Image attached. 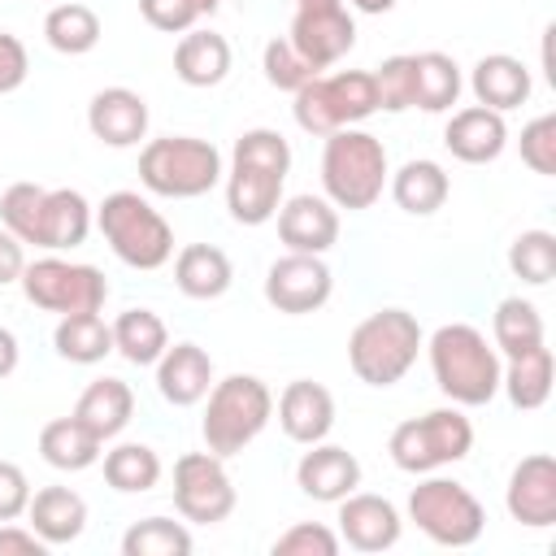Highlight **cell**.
I'll list each match as a JSON object with an SVG mask.
<instances>
[{
	"mask_svg": "<svg viewBox=\"0 0 556 556\" xmlns=\"http://www.w3.org/2000/svg\"><path fill=\"white\" fill-rule=\"evenodd\" d=\"M430 374L434 387L460 404V408H478L491 404L500 391V352L486 343V334L469 321H447L430 334Z\"/></svg>",
	"mask_w": 556,
	"mask_h": 556,
	"instance_id": "obj_1",
	"label": "cell"
},
{
	"mask_svg": "<svg viewBox=\"0 0 556 556\" xmlns=\"http://www.w3.org/2000/svg\"><path fill=\"white\" fill-rule=\"evenodd\" d=\"M387 148L378 135L361 130V126H343L334 135H326V148H321V187H326V200L334 208H348V213H361V208H374V200L382 195L387 187Z\"/></svg>",
	"mask_w": 556,
	"mask_h": 556,
	"instance_id": "obj_2",
	"label": "cell"
},
{
	"mask_svg": "<svg viewBox=\"0 0 556 556\" xmlns=\"http://www.w3.org/2000/svg\"><path fill=\"white\" fill-rule=\"evenodd\" d=\"M421 352V326L408 308H378L348 334V365L365 387H395Z\"/></svg>",
	"mask_w": 556,
	"mask_h": 556,
	"instance_id": "obj_3",
	"label": "cell"
},
{
	"mask_svg": "<svg viewBox=\"0 0 556 556\" xmlns=\"http://www.w3.org/2000/svg\"><path fill=\"white\" fill-rule=\"evenodd\" d=\"M274 417V391L256 378V374H230L222 382L208 387V404H204V447L213 456H235L243 452Z\"/></svg>",
	"mask_w": 556,
	"mask_h": 556,
	"instance_id": "obj_4",
	"label": "cell"
},
{
	"mask_svg": "<svg viewBox=\"0 0 556 556\" xmlns=\"http://www.w3.org/2000/svg\"><path fill=\"white\" fill-rule=\"evenodd\" d=\"M139 182L165 200H195L222 182V152L195 135H165L143 143Z\"/></svg>",
	"mask_w": 556,
	"mask_h": 556,
	"instance_id": "obj_5",
	"label": "cell"
},
{
	"mask_svg": "<svg viewBox=\"0 0 556 556\" xmlns=\"http://www.w3.org/2000/svg\"><path fill=\"white\" fill-rule=\"evenodd\" d=\"M96 226L113 256L130 269H161L174 256V230L169 222L139 195V191H113L96 208Z\"/></svg>",
	"mask_w": 556,
	"mask_h": 556,
	"instance_id": "obj_6",
	"label": "cell"
},
{
	"mask_svg": "<svg viewBox=\"0 0 556 556\" xmlns=\"http://www.w3.org/2000/svg\"><path fill=\"white\" fill-rule=\"evenodd\" d=\"M295 126L308 135H334L343 126H356L378 113V87L374 70H339V74H313L300 91H291Z\"/></svg>",
	"mask_w": 556,
	"mask_h": 556,
	"instance_id": "obj_7",
	"label": "cell"
},
{
	"mask_svg": "<svg viewBox=\"0 0 556 556\" xmlns=\"http://www.w3.org/2000/svg\"><path fill=\"white\" fill-rule=\"evenodd\" d=\"M469 447H473V426L460 413V404L430 408L426 417H408L387 439V452H391L395 469H404V473H434L443 465L465 460Z\"/></svg>",
	"mask_w": 556,
	"mask_h": 556,
	"instance_id": "obj_8",
	"label": "cell"
},
{
	"mask_svg": "<svg viewBox=\"0 0 556 556\" xmlns=\"http://www.w3.org/2000/svg\"><path fill=\"white\" fill-rule=\"evenodd\" d=\"M408 517L439 547H469L482 539L486 508L456 478H426L408 491Z\"/></svg>",
	"mask_w": 556,
	"mask_h": 556,
	"instance_id": "obj_9",
	"label": "cell"
},
{
	"mask_svg": "<svg viewBox=\"0 0 556 556\" xmlns=\"http://www.w3.org/2000/svg\"><path fill=\"white\" fill-rule=\"evenodd\" d=\"M22 295L43 313H100L109 300V282L96 265H74L61 256H39L22 269Z\"/></svg>",
	"mask_w": 556,
	"mask_h": 556,
	"instance_id": "obj_10",
	"label": "cell"
},
{
	"mask_svg": "<svg viewBox=\"0 0 556 556\" xmlns=\"http://www.w3.org/2000/svg\"><path fill=\"white\" fill-rule=\"evenodd\" d=\"M174 508L195 526H217L235 513V482L213 452H187L174 460Z\"/></svg>",
	"mask_w": 556,
	"mask_h": 556,
	"instance_id": "obj_11",
	"label": "cell"
},
{
	"mask_svg": "<svg viewBox=\"0 0 556 556\" xmlns=\"http://www.w3.org/2000/svg\"><path fill=\"white\" fill-rule=\"evenodd\" d=\"M334 291V274L313 252H287L265 269V300L278 313H317Z\"/></svg>",
	"mask_w": 556,
	"mask_h": 556,
	"instance_id": "obj_12",
	"label": "cell"
},
{
	"mask_svg": "<svg viewBox=\"0 0 556 556\" xmlns=\"http://www.w3.org/2000/svg\"><path fill=\"white\" fill-rule=\"evenodd\" d=\"M287 39L308 61V70L321 74V70H330L334 61H343L356 48V22L343 9V0L339 4H321V9H295Z\"/></svg>",
	"mask_w": 556,
	"mask_h": 556,
	"instance_id": "obj_13",
	"label": "cell"
},
{
	"mask_svg": "<svg viewBox=\"0 0 556 556\" xmlns=\"http://www.w3.org/2000/svg\"><path fill=\"white\" fill-rule=\"evenodd\" d=\"M504 504H508V517L530 530L556 526V460L547 452L521 456L508 473Z\"/></svg>",
	"mask_w": 556,
	"mask_h": 556,
	"instance_id": "obj_14",
	"label": "cell"
},
{
	"mask_svg": "<svg viewBox=\"0 0 556 556\" xmlns=\"http://www.w3.org/2000/svg\"><path fill=\"white\" fill-rule=\"evenodd\" d=\"M400 508L382 495L369 491H352L339 500V539L356 552H387L400 543Z\"/></svg>",
	"mask_w": 556,
	"mask_h": 556,
	"instance_id": "obj_15",
	"label": "cell"
},
{
	"mask_svg": "<svg viewBox=\"0 0 556 556\" xmlns=\"http://www.w3.org/2000/svg\"><path fill=\"white\" fill-rule=\"evenodd\" d=\"M278 239L287 252H330L339 243V213L326 195H291L278 204Z\"/></svg>",
	"mask_w": 556,
	"mask_h": 556,
	"instance_id": "obj_16",
	"label": "cell"
},
{
	"mask_svg": "<svg viewBox=\"0 0 556 556\" xmlns=\"http://www.w3.org/2000/svg\"><path fill=\"white\" fill-rule=\"evenodd\" d=\"M295 482L317 504H339L361 486V460L339 443H308V452L295 465Z\"/></svg>",
	"mask_w": 556,
	"mask_h": 556,
	"instance_id": "obj_17",
	"label": "cell"
},
{
	"mask_svg": "<svg viewBox=\"0 0 556 556\" xmlns=\"http://www.w3.org/2000/svg\"><path fill=\"white\" fill-rule=\"evenodd\" d=\"M87 126L109 148H135L148 135V100L130 87H104L87 104Z\"/></svg>",
	"mask_w": 556,
	"mask_h": 556,
	"instance_id": "obj_18",
	"label": "cell"
},
{
	"mask_svg": "<svg viewBox=\"0 0 556 556\" xmlns=\"http://www.w3.org/2000/svg\"><path fill=\"white\" fill-rule=\"evenodd\" d=\"M278 426L291 443H321L334 426V395L313 378L287 382L278 395Z\"/></svg>",
	"mask_w": 556,
	"mask_h": 556,
	"instance_id": "obj_19",
	"label": "cell"
},
{
	"mask_svg": "<svg viewBox=\"0 0 556 556\" xmlns=\"http://www.w3.org/2000/svg\"><path fill=\"white\" fill-rule=\"evenodd\" d=\"M443 143L456 161L465 165H486L504 152L508 143V126H504V113L486 109V104H469V109H456L447 130H443Z\"/></svg>",
	"mask_w": 556,
	"mask_h": 556,
	"instance_id": "obj_20",
	"label": "cell"
},
{
	"mask_svg": "<svg viewBox=\"0 0 556 556\" xmlns=\"http://www.w3.org/2000/svg\"><path fill=\"white\" fill-rule=\"evenodd\" d=\"M213 387V361L200 343H174L156 361V391L174 408H191L208 395Z\"/></svg>",
	"mask_w": 556,
	"mask_h": 556,
	"instance_id": "obj_21",
	"label": "cell"
},
{
	"mask_svg": "<svg viewBox=\"0 0 556 556\" xmlns=\"http://www.w3.org/2000/svg\"><path fill=\"white\" fill-rule=\"evenodd\" d=\"M282 182H287V174L230 161V178H226V208H230V217L239 226H265L278 213V204H282Z\"/></svg>",
	"mask_w": 556,
	"mask_h": 556,
	"instance_id": "obj_22",
	"label": "cell"
},
{
	"mask_svg": "<svg viewBox=\"0 0 556 556\" xmlns=\"http://www.w3.org/2000/svg\"><path fill=\"white\" fill-rule=\"evenodd\" d=\"M26 517H30V530L48 547H65L87 530V500L70 486H43L30 495Z\"/></svg>",
	"mask_w": 556,
	"mask_h": 556,
	"instance_id": "obj_23",
	"label": "cell"
},
{
	"mask_svg": "<svg viewBox=\"0 0 556 556\" xmlns=\"http://www.w3.org/2000/svg\"><path fill=\"white\" fill-rule=\"evenodd\" d=\"M87 230H91V204H87V195L74 191V187H52V191L43 195L35 248L65 252V248L87 243Z\"/></svg>",
	"mask_w": 556,
	"mask_h": 556,
	"instance_id": "obj_24",
	"label": "cell"
},
{
	"mask_svg": "<svg viewBox=\"0 0 556 556\" xmlns=\"http://www.w3.org/2000/svg\"><path fill=\"white\" fill-rule=\"evenodd\" d=\"M469 87H473V100H478V104H486V109H495V113H508V109H517V104L530 100V87H534V83H530V70H526L517 56L491 52V56H482V61L473 65Z\"/></svg>",
	"mask_w": 556,
	"mask_h": 556,
	"instance_id": "obj_25",
	"label": "cell"
},
{
	"mask_svg": "<svg viewBox=\"0 0 556 556\" xmlns=\"http://www.w3.org/2000/svg\"><path fill=\"white\" fill-rule=\"evenodd\" d=\"M74 417H78L100 443H104V439H117V434L130 426V417H135V391H130L122 378H96V382L78 395Z\"/></svg>",
	"mask_w": 556,
	"mask_h": 556,
	"instance_id": "obj_26",
	"label": "cell"
},
{
	"mask_svg": "<svg viewBox=\"0 0 556 556\" xmlns=\"http://www.w3.org/2000/svg\"><path fill=\"white\" fill-rule=\"evenodd\" d=\"M230 256L213 243H187L178 256H174V282L182 295L191 300H217L230 291Z\"/></svg>",
	"mask_w": 556,
	"mask_h": 556,
	"instance_id": "obj_27",
	"label": "cell"
},
{
	"mask_svg": "<svg viewBox=\"0 0 556 556\" xmlns=\"http://www.w3.org/2000/svg\"><path fill=\"white\" fill-rule=\"evenodd\" d=\"M174 74L187 87H217L230 74V43L217 30H187L174 48Z\"/></svg>",
	"mask_w": 556,
	"mask_h": 556,
	"instance_id": "obj_28",
	"label": "cell"
},
{
	"mask_svg": "<svg viewBox=\"0 0 556 556\" xmlns=\"http://www.w3.org/2000/svg\"><path fill=\"white\" fill-rule=\"evenodd\" d=\"M552 374H556L552 348L539 343V348H530V352H521V356H508V365L500 369V391L513 400V408L534 413V408H543L547 395H552Z\"/></svg>",
	"mask_w": 556,
	"mask_h": 556,
	"instance_id": "obj_29",
	"label": "cell"
},
{
	"mask_svg": "<svg viewBox=\"0 0 556 556\" xmlns=\"http://www.w3.org/2000/svg\"><path fill=\"white\" fill-rule=\"evenodd\" d=\"M447 191H452V182H447L443 165H439V161H426V156L404 161V165L391 174V200H395L404 213H413V217L439 213L443 200H447Z\"/></svg>",
	"mask_w": 556,
	"mask_h": 556,
	"instance_id": "obj_30",
	"label": "cell"
},
{
	"mask_svg": "<svg viewBox=\"0 0 556 556\" xmlns=\"http://www.w3.org/2000/svg\"><path fill=\"white\" fill-rule=\"evenodd\" d=\"M100 439L78 421V417H56L39 430V456L52 465V469H65V473H78V469H91L100 460Z\"/></svg>",
	"mask_w": 556,
	"mask_h": 556,
	"instance_id": "obj_31",
	"label": "cell"
},
{
	"mask_svg": "<svg viewBox=\"0 0 556 556\" xmlns=\"http://www.w3.org/2000/svg\"><path fill=\"white\" fill-rule=\"evenodd\" d=\"M52 348H56L61 361L96 365L113 352V326L100 313H65L52 330Z\"/></svg>",
	"mask_w": 556,
	"mask_h": 556,
	"instance_id": "obj_32",
	"label": "cell"
},
{
	"mask_svg": "<svg viewBox=\"0 0 556 556\" xmlns=\"http://www.w3.org/2000/svg\"><path fill=\"white\" fill-rule=\"evenodd\" d=\"M460 100V65L447 52H417L413 56V109L447 113Z\"/></svg>",
	"mask_w": 556,
	"mask_h": 556,
	"instance_id": "obj_33",
	"label": "cell"
},
{
	"mask_svg": "<svg viewBox=\"0 0 556 556\" xmlns=\"http://www.w3.org/2000/svg\"><path fill=\"white\" fill-rule=\"evenodd\" d=\"M169 348V330L152 308H126L113 321V352L126 356L130 365H156L161 352Z\"/></svg>",
	"mask_w": 556,
	"mask_h": 556,
	"instance_id": "obj_34",
	"label": "cell"
},
{
	"mask_svg": "<svg viewBox=\"0 0 556 556\" xmlns=\"http://www.w3.org/2000/svg\"><path fill=\"white\" fill-rule=\"evenodd\" d=\"M491 334H495V348L504 356H521L539 343H547V330H543V317L530 300L521 295H508L495 304V317H491Z\"/></svg>",
	"mask_w": 556,
	"mask_h": 556,
	"instance_id": "obj_35",
	"label": "cell"
},
{
	"mask_svg": "<svg viewBox=\"0 0 556 556\" xmlns=\"http://www.w3.org/2000/svg\"><path fill=\"white\" fill-rule=\"evenodd\" d=\"M104 482L122 495H143L161 482V456L148 443H117L104 452Z\"/></svg>",
	"mask_w": 556,
	"mask_h": 556,
	"instance_id": "obj_36",
	"label": "cell"
},
{
	"mask_svg": "<svg viewBox=\"0 0 556 556\" xmlns=\"http://www.w3.org/2000/svg\"><path fill=\"white\" fill-rule=\"evenodd\" d=\"M43 39L56 52H65V56H83V52H91L100 43V17H96V9L74 4V0L70 4H56L43 17Z\"/></svg>",
	"mask_w": 556,
	"mask_h": 556,
	"instance_id": "obj_37",
	"label": "cell"
},
{
	"mask_svg": "<svg viewBox=\"0 0 556 556\" xmlns=\"http://www.w3.org/2000/svg\"><path fill=\"white\" fill-rule=\"evenodd\" d=\"M191 530L169 517H143L122 534V556H187Z\"/></svg>",
	"mask_w": 556,
	"mask_h": 556,
	"instance_id": "obj_38",
	"label": "cell"
},
{
	"mask_svg": "<svg viewBox=\"0 0 556 556\" xmlns=\"http://www.w3.org/2000/svg\"><path fill=\"white\" fill-rule=\"evenodd\" d=\"M508 269L530 287L552 282L556 278V235L552 230H521L508 243Z\"/></svg>",
	"mask_w": 556,
	"mask_h": 556,
	"instance_id": "obj_39",
	"label": "cell"
},
{
	"mask_svg": "<svg viewBox=\"0 0 556 556\" xmlns=\"http://www.w3.org/2000/svg\"><path fill=\"white\" fill-rule=\"evenodd\" d=\"M43 195H48V187H39V182H13V187H4V195H0V226L9 235H17L22 243H35Z\"/></svg>",
	"mask_w": 556,
	"mask_h": 556,
	"instance_id": "obj_40",
	"label": "cell"
},
{
	"mask_svg": "<svg viewBox=\"0 0 556 556\" xmlns=\"http://www.w3.org/2000/svg\"><path fill=\"white\" fill-rule=\"evenodd\" d=\"M235 165H256V169H274V174H287L291 169V143L269 130V126H256V130H243L235 139Z\"/></svg>",
	"mask_w": 556,
	"mask_h": 556,
	"instance_id": "obj_41",
	"label": "cell"
},
{
	"mask_svg": "<svg viewBox=\"0 0 556 556\" xmlns=\"http://www.w3.org/2000/svg\"><path fill=\"white\" fill-rule=\"evenodd\" d=\"M261 70H265V83L278 87V91H300V87L313 78L308 61L291 48L287 35H278V39L265 43V52H261Z\"/></svg>",
	"mask_w": 556,
	"mask_h": 556,
	"instance_id": "obj_42",
	"label": "cell"
},
{
	"mask_svg": "<svg viewBox=\"0 0 556 556\" xmlns=\"http://www.w3.org/2000/svg\"><path fill=\"white\" fill-rule=\"evenodd\" d=\"M374 87H378V109L387 113L413 109V56H387L374 70Z\"/></svg>",
	"mask_w": 556,
	"mask_h": 556,
	"instance_id": "obj_43",
	"label": "cell"
},
{
	"mask_svg": "<svg viewBox=\"0 0 556 556\" xmlns=\"http://www.w3.org/2000/svg\"><path fill=\"white\" fill-rule=\"evenodd\" d=\"M274 556H339V534L321 521H300L274 539Z\"/></svg>",
	"mask_w": 556,
	"mask_h": 556,
	"instance_id": "obj_44",
	"label": "cell"
},
{
	"mask_svg": "<svg viewBox=\"0 0 556 556\" xmlns=\"http://www.w3.org/2000/svg\"><path fill=\"white\" fill-rule=\"evenodd\" d=\"M521 161L543 178L556 174V113H539L521 130Z\"/></svg>",
	"mask_w": 556,
	"mask_h": 556,
	"instance_id": "obj_45",
	"label": "cell"
},
{
	"mask_svg": "<svg viewBox=\"0 0 556 556\" xmlns=\"http://www.w3.org/2000/svg\"><path fill=\"white\" fill-rule=\"evenodd\" d=\"M139 13L148 26L156 30H169V35H187L195 26V4L191 0H139Z\"/></svg>",
	"mask_w": 556,
	"mask_h": 556,
	"instance_id": "obj_46",
	"label": "cell"
},
{
	"mask_svg": "<svg viewBox=\"0 0 556 556\" xmlns=\"http://www.w3.org/2000/svg\"><path fill=\"white\" fill-rule=\"evenodd\" d=\"M30 504V482L13 460H0V521H17Z\"/></svg>",
	"mask_w": 556,
	"mask_h": 556,
	"instance_id": "obj_47",
	"label": "cell"
},
{
	"mask_svg": "<svg viewBox=\"0 0 556 556\" xmlns=\"http://www.w3.org/2000/svg\"><path fill=\"white\" fill-rule=\"evenodd\" d=\"M30 74V56H26V43L9 30H0V96L17 91Z\"/></svg>",
	"mask_w": 556,
	"mask_h": 556,
	"instance_id": "obj_48",
	"label": "cell"
},
{
	"mask_svg": "<svg viewBox=\"0 0 556 556\" xmlns=\"http://www.w3.org/2000/svg\"><path fill=\"white\" fill-rule=\"evenodd\" d=\"M43 552L48 543L30 526H13V521L0 526V556H43Z\"/></svg>",
	"mask_w": 556,
	"mask_h": 556,
	"instance_id": "obj_49",
	"label": "cell"
},
{
	"mask_svg": "<svg viewBox=\"0 0 556 556\" xmlns=\"http://www.w3.org/2000/svg\"><path fill=\"white\" fill-rule=\"evenodd\" d=\"M22 269H26V256H22V239H17V235H9V230L0 226V287L17 282V278H22Z\"/></svg>",
	"mask_w": 556,
	"mask_h": 556,
	"instance_id": "obj_50",
	"label": "cell"
},
{
	"mask_svg": "<svg viewBox=\"0 0 556 556\" xmlns=\"http://www.w3.org/2000/svg\"><path fill=\"white\" fill-rule=\"evenodd\" d=\"M17 356H22V348H17V334L0 326V378H9V374L17 369Z\"/></svg>",
	"mask_w": 556,
	"mask_h": 556,
	"instance_id": "obj_51",
	"label": "cell"
},
{
	"mask_svg": "<svg viewBox=\"0 0 556 556\" xmlns=\"http://www.w3.org/2000/svg\"><path fill=\"white\" fill-rule=\"evenodd\" d=\"M352 9H361V13H391L395 0H352Z\"/></svg>",
	"mask_w": 556,
	"mask_h": 556,
	"instance_id": "obj_52",
	"label": "cell"
},
{
	"mask_svg": "<svg viewBox=\"0 0 556 556\" xmlns=\"http://www.w3.org/2000/svg\"><path fill=\"white\" fill-rule=\"evenodd\" d=\"M191 4H195V13H200V17H208V13H217V4H222V0H191Z\"/></svg>",
	"mask_w": 556,
	"mask_h": 556,
	"instance_id": "obj_53",
	"label": "cell"
}]
</instances>
